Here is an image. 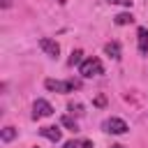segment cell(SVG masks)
<instances>
[{
	"label": "cell",
	"mask_w": 148,
	"mask_h": 148,
	"mask_svg": "<svg viewBox=\"0 0 148 148\" xmlns=\"http://www.w3.org/2000/svg\"><path fill=\"white\" fill-rule=\"evenodd\" d=\"M79 74L83 79H92V76H99L104 74V65L99 58H86L81 65H79Z\"/></svg>",
	"instance_id": "6da1fadb"
},
{
	"label": "cell",
	"mask_w": 148,
	"mask_h": 148,
	"mask_svg": "<svg viewBox=\"0 0 148 148\" xmlns=\"http://www.w3.org/2000/svg\"><path fill=\"white\" fill-rule=\"evenodd\" d=\"M44 88H46V90H51V92H74V90H79V88H81V83H79V81H74V79H67V81L46 79V81H44Z\"/></svg>",
	"instance_id": "7a4b0ae2"
},
{
	"label": "cell",
	"mask_w": 148,
	"mask_h": 148,
	"mask_svg": "<svg viewBox=\"0 0 148 148\" xmlns=\"http://www.w3.org/2000/svg\"><path fill=\"white\" fill-rule=\"evenodd\" d=\"M102 130L104 132H109V134H125L130 127H127V123L123 120V118H106L104 120V125H102Z\"/></svg>",
	"instance_id": "3957f363"
},
{
	"label": "cell",
	"mask_w": 148,
	"mask_h": 148,
	"mask_svg": "<svg viewBox=\"0 0 148 148\" xmlns=\"http://www.w3.org/2000/svg\"><path fill=\"white\" fill-rule=\"evenodd\" d=\"M53 113V106L46 102V99H35V104H32V118L37 120V118H49Z\"/></svg>",
	"instance_id": "277c9868"
},
{
	"label": "cell",
	"mask_w": 148,
	"mask_h": 148,
	"mask_svg": "<svg viewBox=\"0 0 148 148\" xmlns=\"http://www.w3.org/2000/svg\"><path fill=\"white\" fill-rule=\"evenodd\" d=\"M39 49H42L46 56H51V58H58V53H60L58 42H53V39H49V37H39Z\"/></svg>",
	"instance_id": "5b68a950"
},
{
	"label": "cell",
	"mask_w": 148,
	"mask_h": 148,
	"mask_svg": "<svg viewBox=\"0 0 148 148\" xmlns=\"http://www.w3.org/2000/svg\"><path fill=\"white\" fill-rule=\"evenodd\" d=\"M136 42H139V53L141 56H146L148 53V28H139L136 30Z\"/></svg>",
	"instance_id": "8992f818"
},
{
	"label": "cell",
	"mask_w": 148,
	"mask_h": 148,
	"mask_svg": "<svg viewBox=\"0 0 148 148\" xmlns=\"http://www.w3.org/2000/svg\"><path fill=\"white\" fill-rule=\"evenodd\" d=\"M39 134H42L44 139L53 141V143H56V141H60V136H62V132H60L58 127H53V125H49V127H42V130H39Z\"/></svg>",
	"instance_id": "52a82bcc"
},
{
	"label": "cell",
	"mask_w": 148,
	"mask_h": 148,
	"mask_svg": "<svg viewBox=\"0 0 148 148\" xmlns=\"http://www.w3.org/2000/svg\"><path fill=\"white\" fill-rule=\"evenodd\" d=\"M104 53L111 56L113 60H120V44H118V42H109V44L104 46Z\"/></svg>",
	"instance_id": "ba28073f"
},
{
	"label": "cell",
	"mask_w": 148,
	"mask_h": 148,
	"mask_svg": "<svg viewBox=\"0 0 148 148\" xmlns=\"http://www.w3.org/2000/svg\"><path fill=\"white\" fill-rule=\"evenodd\" d=\"M16 127H12V125H7V127H2V132H0V139L5 141V143H9V141H14L16 139Z\"/></svg>",
	"instance_id": "9c48e42d"
},
{
	"label": "cell",
	"mask_w": 148,
	"mask_h": 148,
	"mask_svg": "<svg viewBox=\"0 0 148 148\" xmlns=\"http://www.w3.org/2000/svg\"><path fill=\"white\" fill-rule=\"evenodd\" d=\"M62 148H92V141H88V139H72Z\"/></svg>",
	"instance_id": "30bf717a"
},
{
	"label": "cell",
	"mask_w": 148,
	"mask_h": 148,
	"mask_svg": "<svg viewBox=\"0 0 148 148\" xmlns=\"http://www.w3.org/2000/svg\"><path fill=\"white\" fill-rule=\"evenodd\" d=\"M113 21H116V25H127V23H134V16L127 14V12H123V14H116Z\"/></svg>",
	"instance_id": "8fae6325"
},
{
	"label": "cell",
	"mask_w": 148,
	"mask_h": 148,
	"mask_svg": "<svg viewBox=\"0 0 148 148\" xmlns=\"http://www.w3.org/2000/svg\"><path fill=\"white\" fill-rule=\"evenodd\" d=\"M60 125H65V127L72 130V132H79V123H76L72 116H62V118H60Z\"/></svg>",
	"instance_id": "7c38bea8"
},
{
	"label": "cell",
	"mask_w": 148,
	"mask_h": 148,
	"mask_svg": "<svg viewBox=\"0 0 148 148\" xmlns=\"http://www.w3.org/2000/svg\"><path fill=\"white\" fill-rule=\"evenodd\" d=\"M81 56H83V53L76 49V51H72V56H69V60H67V62H69L72 67H74V65H81V62H83V58H81Z\"/></svg>",
	"instance_id": "4fadbf2b"
},
{
	"label": "cell",
	"mask_w": 148,
	"mask_h": 148,
	"mask_svg": "<svg viewBox=\"0 0 148 148\" xmlns=\"http://www.w3.org/2000/svg\"><path fill=\"white\" fill-rule=\"evenodd\" d=\"M111 5H123V7H132V0H106Z\"/></svg>",
	"instance_id": "5bb4252c"
},
{
	"label": "cell",
	"mask_w": 148,
	"mask_h": 148,
	"mask_svg": "<svg viewBox=\"0 0 148 148\" xmlns=\"http://www.w3.org/2000/svg\"><path fill=\"white\" fill-rule=\"evenodd\" d=\"M81 109H83V106H81V104H74V102H72V104H69V111H72V113H79V116H81V113H83V111H81Z\"/></svg>",
	"instance_id": "9a60e30c"
},
{
	"label": "cell",
	"mask_w": 148,
	"mask_h": 148,
	"mask_svg": "<svg viewBox=\"0 0 148 148\" xmlns=\"http://www.w3.org/2000/svg\"><path fill=\"white\" fill-rule=\"evenodd\" d=\"M0 5H2V7H5V9H7V7H9V5H12V2H9V0H2V2H0Z\"/></svg>",
	"instance_id": "2e32d148"
},
{
	"label": "cell",
	"mask_w": 148,
	"mask_h": 148,
	"mask_svg": "<svg viewBox=\"0 0 148 148\" xmlns=\"http://www.w3.org/2000/svg\"><path fill=\"white\" fill-rule=\"evenodd\" d=\"M111 148H125V146H120V143H116V146H111Z\"/></svg>",
	"instance_id": "e0dca14e"
}]
</instances>
